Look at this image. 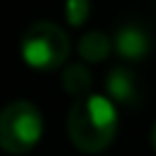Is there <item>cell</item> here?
I'll return each mask as SVG.
<instances>
[{
  "label": "cell",
  "mask_w": 156,
  "mask_h": 156,
  "mask_svg": "<svg viewBox=\"0 0 156 156\" xmlns=\"http://www.w3.org/2000/svg\"><path fill=\"white\" fill-rule=\"evenodd\" d=\"M117 124L119 119L115 102L98 93L76 98L66 119L71 144L85 154H100L102 149H107L115 141Z\"/></svg>",
  "instance_id": "6da1fadb"
},
{
  "label": "cell",
  "mask_w": 156,
  "mask_h": 156,
  "mask_svg": "<svg viewBox=\"0 0 156 156\" xmlns=\"http://www.w3.org/2000/svg\"><path fill=\"white\" fill-rule=\"evenodd\" d=\"M20 54L27 66L37 71H54L68 61L71 41L68 34L54 22H34L20 39Z\"/></svg>",
  "instance_id": "7a4b0ae2"
},
{
  "label": "cell",
  "mask_w": 156,
  "mask_h": 156,
  "mask_svg": "<svg viewBox=\"0 0 156 156\" xmlns=\"http://www.w3.org/2000/svg\"><path fill=\"white\" fill-rule=\"evenodd\" d=\"M44 132V119L29 100H15L0 112V149L20 156L32 151Z\"/></svg>",
  "instance_id": "3957f363"
},
{
  "label": "cell",
  "mask_w": 156,
  "mask_h": 156,
  "mask_svg": "<svg viewBox=\"0 0 156 156\" xmlns=\"http://www.w3.org/2000/svg\"><path fill=\"white\" fill-rule=\"evenodd\" d=\"M112 49L127 63L144 61L151 54V34L146 27H141L136 22H124L112 34Z\"/></svg>",
  "instance_id": "277c9868"
},
{
  "label": "cell",
  "mask_w": 156,
  "mask_h": 156,
  "mask_svg": "<svg viewBox=\"0 0 156 156\" xmlns=\"http://www.w3.org/2000/svg\"><path fill=\"white\" fill-rule=\"evenodd\" d=\"M105 90H107V98H110L115 105L134 107V105H139V100H141L139 78H136L134 71L127 68V66H115V68L107 71V76H105Z\"/></svg>",
  "instance_id": "5b68a950"
},
{
  "label": "cell",
  "mask_w": 156,
  "mask_h": 156,
  "mask_svg": "<svg viewBox=\"0 0 156 156\" xmlns=\"http://www.w3.org/2000/svg\"><path fill=\"white\" fill-rule=\"evenodd\" d=\"M110 51H112V39H110L107 34L98 32V29L85 32V34L80 37V41H78V54H80V58L88 61V63H100V61H105V58L110 56Z\"/></svg>",
  "instance_id": "8992f818"
},
{
  "label": "cell",
  "mask_w": 156,
  "mask_h": 156,
  "mask_svg": "<svg viewBox=\"0 0 156 156\" xmlns=\"http://www.w3.org/2000/svg\"><path fill=\"white\" fill-rule=\"evenodd\" d=\"M61 85L66 93H71L73 98H83L90 93L93 85V76L83 63H68L61 73Z\"/></svg>",
  "instance_id": "52a82bcc"
},
{
  "label": "cell",
  "mask_w": 156,
  "mask_h": 156,
  "mask_svg": "<svg viewBox=\"0 0 156 156\" xmlns=\"http://www.w3.org/2000/svg\"><path fill=\"white\" fill-rule=\"evenodd\" d=\"M63 12L71 27H80L90 15V0H66Z\"/></svg>",
  "instance_id": "ba28073f"
},
{
  "label": "cell",
  "mask_w": 156,
  "mask_h": 156,
  "mask_svg": "<svg viewBox=\"0 0 156 156\" xmlns=\"http://www.w3.org/2000/svg\"><path fill=\"white\" fill-rule=\"evenodd\" d=\"M149 139H151V146H154V151H156V122L151 124V132H149Z\"/></svg>",
  "instance_id": "9c48e42d"
}]
</instances>
